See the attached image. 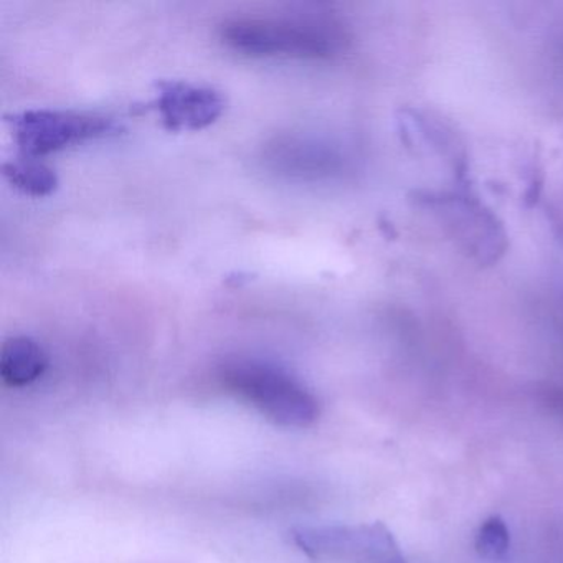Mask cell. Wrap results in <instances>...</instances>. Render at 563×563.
<instances>
[{
    "label": "cell",
    "mask_w": 563,
    "mask_h": 563,
    "mask_svg": "<svg viewBox=\"0 0 563 563\" xmlns=\"http://www.w3.org/2000/svg\"><path fill=\"white\" fill-rule=\"evenodd\" d=\"M156 95L154 108L166 130L173 133L206 130L225 111L222 93L187 81H157Z\"/></svg>",
    "instance_id": "obj_6"
},
{
    "label": "cell",
    "mask_w": 563,
    "mask_h": 563,
    "mask_svg": "<svg viewBox=\"0 0 563 563\" xmlns=\"http://www.w3.org/2000/svg\"><path fill=\"white\" fill-rule=\"evenodd\" d=\"M48 367L45 349L27 335L8 339L0 351V375L11 387H24L41 378Z\"/></svg>",
    "instance_id": "obj_7"
},
{
    "label": "cell",
    "mask_w": 563,
    "mask_h": 563,
    "mask_svg": "<svg viewBox=\"0 0 563 563\" xmlns=\"http://www.w3.org/2000/svg\"><path fill=\"white\" fill-rule=\"evenodd\" d=\"M219 374L227 388L279 427L306 428L318 420L314 395L279 365L262 358L232 357L220 365Z\"/></svg>",
    "instance_id": "obj_2"
},
{
    "label": "cell",
    "mask_w": 563,
    "mask_h": 563,
    "mask_svg": "<svg viewBox=\"0 0 563 563\" xmlns=\"http://www.w3.org/2000/svg\"><path fill=\"white\" fill-rule=\"evenodd\" d=\"M477 553L487 560H500L507 555L510 547V533L503 517L490 516L484 520L476 533Z\"/></svg>",
    "instance_id": "obj_9"
},
{
    "label": "cell",
    "mask_w": 563,
    "mask_h": 563,
    "mask_svg": "<svg viewBox=\"0 0 563 563\" xmlns=\"http://www.w3.org/2000/svg\"><path fill=\"white\" fill-rule=\"evenodd\" d=\"M220 38L246 57L299 60H331L351 44L344 24L324 14L230 19L220 27Z\"/></svg>",
    "instance_id": "obj_1"
},
{
    "label": "cell",
    "mask_w": 563,
    "mask_h": 563,
    "mask_svg": "<svg viewBox=\"0 0 563 563\" xmlns=\"http://www.w3.org/2000/svg\"><path fill=\"white\" fill-rule=\"evenodd\" d=\"M5 179L25 196L48 197L57 190L58 177L47 164L32 157L11 161L2 166Z\"/></svg>",
    "instance_id": "obj_8"
},
{
    "label": "cell",
    "mask_w": 563,
    "mask_h": 563,
    "mask_svg": "<svg viewBox=\"0 0 563 563\" xmlns=\"http://www.w3.org/2000/svg\"><path fill=\"white\" fill-rule=\"evenodd\" d=\"M22 156L41 159L74 144L111 136L121 130L113 118L75 111L27 110L9 118Z\"/></svg>",
    "instance_id": "obj_5"
},
{
    "label": "cell",
    "mask_w": 563,
    "mask_h": 563,
    "mask_svg": "<svg viewBox=\"0 0 563 563\" xmlns=\"http://www.w3.org/2000/svg\"><path fill=\"white\" fill-rule=\"evenodd\" d=\"M262 161L269 173L298 183H332L354 167L347 146L312 133H283L263 147Z\"/></svg>",
    "instance_id": "obj_3"
},
{
    "label": "cell",
    "mask_w": 563,
    "mask_h": 563,
    "mask_svg": "<svg viewBox=\"0 0 563 563\" xmlns=\"http://www.w3.org/2000/svg\"><path fill=\"white\" fill-rule=\"evenodd\" d=\"M292 542L312 560L349 563H405L394 533L382 522L361 526H298Z\"/></svg>",
    "instance_id": "obj_4"
}]
</instances>
